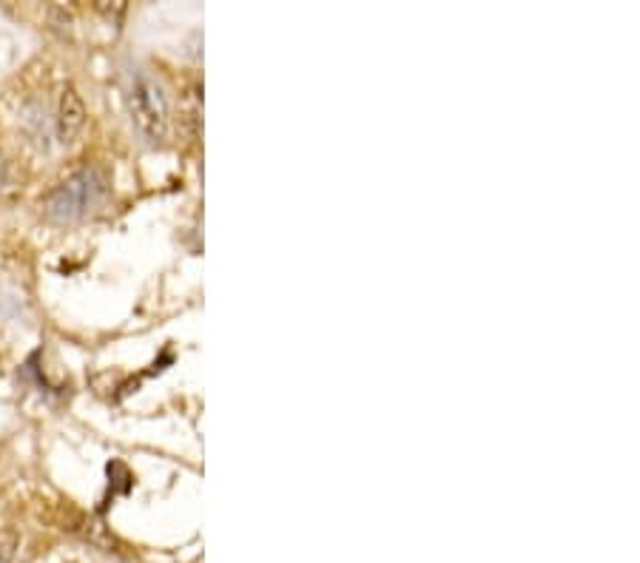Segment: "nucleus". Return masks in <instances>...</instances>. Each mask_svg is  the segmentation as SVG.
<instances>
[{"label": "nucleus", "mask_w": 640, "mask_h": 563, "mask_svg": "<svg viewBox=\"0 0 640 563\" xmlns=\"http://www.w3.org/2000/svg\"><path fill=\"white\" fill-rule=\"evenodd\" d=\"M6 180V163H3V154H0V185Z\"/></svg>", "instance_id": "nucleus-5"}, {"label": "nucleus", "mask_w": 640, "mask_h": 563, "mask_svg": "<svg viewBox=\"0 0 640 563\" xmlns=\"http://www.w3.org/2000/svg\"><path fill=\"white\" fill-rule=\"evenodd\" d=\"M20 549V535L15 529H0V563H15Z\"/></svg>", "instance_id": "nucleus-4"}, {"label": "nucleus", "mask_w": 640, "mask_h": 563, "mask_svg": "<svg viewBox=\"0 0 640 563\" xmlns=\"http://www.w3.org/2000/svg\"><path fill=\"white\" fill-rule=\"evenodd\" d=\"M128 109L134 117V126L140 128V134L148 143H163L168 134V103H165L163 89L148 74L137 72L131 77Z\"/></svg>", "instance_id": "nucleus-2"}, {"label": "nucleus", "mask_w": 640, "mask_h": 563, "mask_svg": "<svg viewBox=\"0 0 640 563\" xmlns=\"http://www.w3.org/2000/svg\"><path fill=\"white\" fill-rule=\"evenodd\" d=\"M106 194H109L106 177L97 168H83L69 180L60 182L46 197V217L55 219L60 225L83 222L100 211V205L106 202Z\"/></svg>", "instance_id": "nucleus-1"}, {"label": "nucleus", "mask_w": 640, "mask_h": 563, "mask_svg": "<svg viewBox=\"0 0 640 563\" xmlns=\"http://www.w3.org/2000/svg\"><path fill=\"white\" fill-rule=\"evenodd\" d=\"M86 126V109L80 94L74 91V86H66L60 94V111H57V131L63 143H72L74 137Z\"/></svg>", "instance_id": "nucleus-3"}]
</instances>
